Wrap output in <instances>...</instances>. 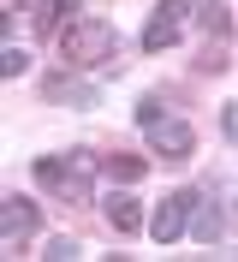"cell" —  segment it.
<instances>
[{
    "mask_svg": "<svg viewBox=\"0 0 238 262\" xmlns=\"http://www.w3.org/2000/svg\"><path fill=\"white\" fill-rule=\"evenodd\" d=\"M119 54H125V42L107 18H72L60 30V66H72V72H119L125 66Z\"/></svg>",
    "mask_w": 238,
    "mask_h": 262,
    "instance_id": "cell-1",
    "label": "cell"
},
{
    "mask_svg": "<svg viewBox=\"0 0 238 262\" xmlns=\"http://www.w3.org/2000/svg\"><path fill=\"white\" fill-rule=\"evenodd\" d=\"M95 149H66V155H36V185L60 203H95Z\"/></svg>",
    "mask_w": 238,
    "mask_h": 262,
    "instance_id": "cell-2",
    "label": "cell"
},
{
    "mask_svg": "<svg viewBox=\"0 0 238 262\" xmlns=\"http://www.w3.org/2000/svg\"><path fill=\"white\" fill-rule=\"evenodd\" d=\"M143 143H149V155H161V161H190V155H197V131H190V119L161 114V119L143 125Z\"/></svg>",
    "mask_w": 238,
    "mask_h": 262,
    "instance_id": "cell-3",
    "label": "cell"
},
{
    "mask_svg": "<svg viewBox=\"0 0 238 262\" xmlns=\"http://www.w3.org/2000/svg\"><path fill=\"white\" fill-rule=\"evenodd\" d=\"M36 232H42V209H36L30 196H6L0 203V250L6 256H24V245H30Z\"/></svg>",
    "mask_w": 238,
    "mask_h": 262,
    "instance_id": "cell-4",
    "label": "cell"
},
{
    "mask_svg": "<svg viewBox=\"0 0 238 262\" xmlns=\"http://www.w3.org/2000/svg\"><path fill=\"white\" fill-rule=\"evenodd\" d=\"M197 196H203V191H173V196H161V203H155V214H149V238H155V245H179V238L190 232Z\"/></svg>",
    "mask_w": 238,
    "mask_h": 262,
    "instance_id": "cell-5",
    "label": "cell"
},
{
    "mask_svg": "<svg viewBox=\"0 0 238 262\" xmlns=\"http://www.w3.org/2000/svg\"><path fill=\"white\" fill-rule=\"evenodd\" d=\"M101 221H107L119 238H131V232H143L149 221H143V203L131 196V185H113L107 196H101Z\"/></svg>",
    "mask_w": 238,
    "mask_h": 262,
    "instance_id": "cell-6",
    "label": "cell"
},
{
    "mask_svg": "<svg viewBox=\"0 0 238 262\" xmlns=\"http://www.w3.org/2000/svg\"><path fill=\"white\" fill-rule=\"evenodd\" d=\"M42 96H48V101H72V107H95V83H83V72L60 66V72H48V78H42Z\"/></svg>",
    "mask_w": 238,
    "mask_h": 262,
    "instance_id": "cell-7",
    "label": "cell"
},
{
    "mask_svg": "<svg viewBox=\"0 0 238 262\" xmlns=\"http://www.w3.org/2000/svg\"><path fill=\"white\" fill-rule=\"evenodd\" d=\"M24 12H30V24L42 36H60L72 24V12H78V0H24Z\"/></svg>",
    "mask_w": 238,
    "mask_h": 262,
    "instance_id": "cell-8",
    "label": "cell"
},
{
    "mask_svg": "<svg viewBox=\"0 0 238 262\" xmlns=\"http://www.w3.org/2000/svg\"><path fill=\"white\" fill-rule=\"evenodd\" d=\"M221 209H214V191H203L197 196V214H190V238H197V245H214V238H221Z\"/></svg>",
    "mask_w": 238,
    "mask_h": 262,
    "instance_id": "cell-9",
    "label": "cell"
},
{
    "mask_svg": "<svg viewBox=\"0 0 238 262\" xmlns=\"http://www.w3.org/2000/svg\"><path fill=\"white\" fill-rule=\"evenodd\" d=\"M197 24H203L214 42H226V36H232V12H226V0H197Z\"/></svg>",
    "mask_w": 238,
    "mask_h": 262,
    "instance_id": "cell-10",
    "label": "cell"
},
{
    "mask_svg": "<svg viewBox=\"0 0 238 262\" xmlns=\"http://www.w3.org/2000/svg\"><path fill=\"white\" fill-rule=\"evenodd\" d=\"M101 173H107L113 185H137L143 173H149V155H107V161H101Z\"/></svg>",
    "mask_w": 238,
    "mask_h": 262,
    "instance_id": "cell-11",
    "label": "cell"
},
{
    "mask_svg": "<svg viewBox=\"0 0 238 262\" xmlns=\"http://www.w3.org/2000/svg\"><path fill=\"white\" fill-rule=\"evenodd\" d=\"M179 42V18H167V12H155L149 24H143V48L149 54H161V48H173Z\"/></svg>",
    "mask_w": 238,
    "mask_h": 262,
    "instance_id": "cell-12",
    "label": "cell"
},
{
    "mask_svg": "<svg viewBox=\"0 0 238 262\" xmlns=\"http://www.w3.org/2000/svg\"><path fill=\"white\" fill-rule=\"evenodd\" d=\"M24 72H30V54L18 48V42H6L0 48V78H24Z\"/></svg>",
    "mask_w": 238,
    "mask_h": 262,
    "instance_id": "cell-13",
    "label": "cell"
},
{
    "mask_svg": "<svg viewBox=\"0 0 238 262\" xmlns=\"http://www.w3.org/2000/svg\"><path fill=\"white\" fill-rule=\"evenodd\" d=\"M197 72H226V42H214V36H208V48H203V60H197Z\"/></svg>",
    "mask_w": 238,
    "mask_h": 262,
    "instance_id": "cell-14",
    "label": "cell"
},
{
    "mask_svg": "<svg viewBox=\"0 0 238 262\" xmlns=\"http://www.w3.org/2000/svg\"><path fill=\"white\" fill-rule=\"evenodd\" d=\"M78 250H83L78 238H48V250H42V256H48V262H72Z\"/></svg>",
    "mask_w": 238,
    "mask_h": 262,
    "instance_id": "cell-15",
    "label": "cell"
},
{
    "mask_svg": "<svg viewBox=\"0 0 238 262\" xmlns=\"http://www.w3.org/2000/svg\"><path fill=\"white\" fill-rule=\"evenodd\" d=\"M161 114H167V101H161V96H143V101H137V125H149V119H161Z\"/></svg>",
    "mask_w": 238,
    "mask_h": 262,
    "instance_id": "cell-16",
    "label": "cell"
},
{
    "mask_svg": "<svg viewBox=\"0 0 238 262\" xmlns=\"http://www.w3.org/2000/svg\"><path fill=\"white\" fill-rule=\"evenodd\" d=\"M221 131L238 143V101H226V114H221Z\"/></svg>",
    "mask_w": 238,
    "mask_h": 262,
    "instance_id": "cell-17",
    "label": "cell"
}]
</instances>
